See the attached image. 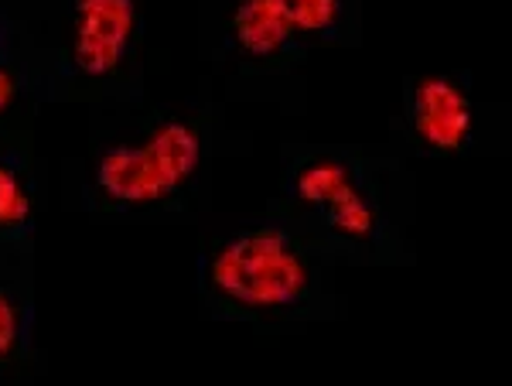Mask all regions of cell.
I'll return each mask as SVG.
<instances>
[{
    "mask_svg": "<svg viewBox=\"0 0 512 386\" xmlns=\"http://www.w3.org/2000/svg\"><path fill=\"white\" fill-rule=\"evenodd\" d=\"M315 257L291 229L246 226L205 250L202 281L219 305L243 315H287L315 294Z\"/></svg>",
    "mask_w": 512,
    "mask_h": 386,
    "instance_id": "1",
    "label": "cell"
},
{
    "mask_svg": "<svg viewBox=\"0 0 512 386\" xmlns=\"http://www.w3.org/2000/svg\"><path fill=\"white\" fill-rule=\"evenodd\" d=\"M202 161V127L192 117H158L103 147L93 168V199L106 212L158 209L195 182Z\"/></svg>",
    "mask_w": 512,
    "mask_h": 386,
    "instance_id": "2",
    "label": "cell"
},
{
    "mask_svg": "<svg viewBox=\"0 0 512 386\" xmlns=\"http://www.w3.org/2000/svg\"><path fill=\"white\" fill-rule=\"evenodd\" d=\"M287 199L352 243H376L386 216L376 182L352 154L311 151L287 171Z\"/></svg>",
    "mask_w": 512,
    "mask_h": 386,
    "instance_id": "3",
    "label": "cell"
},
{
    "mask_svg": "<svg viewBox=\"0 0 512 386\" xmlns=\"http://www.w3.org/2000/svg\"><path fill=\"white\" fill-rule=\"evenodd\" d=\"M345 21V0H236L229 41L243 62L294 59L311 41L332 38Z\"/></svg>",
    "mask_w": 512,
    "mask_h": 386,
    "instance_id": "4",
    "label": "cell"
},
{
    "mask_svg": "<svg viewBox=\"0 0 512 386\" xmlns=\"http://www.w3.org/2000/svg\"><path fill=\"white\" fill-rule=\"evenodd\" d=\"M137 0H72L69 69L82 79H110L137 38Z\"/></svg>",
    "mask_w": 512,
    "mask_h": 386,
    "instance_id": "5",
    "label": "cell"
},
{
    "mask_svg": "<svg viewBox=\"0 0 512 386\" xmlns=\"http://www.w3.org/2000/svg\"><path fill=\"white\" fill-rule=\"evenodd\" d=\"M407 127L427 154H461L475 137V103L451 76H424L407 89Z\"/></svg>",
    "mask_w": 512,
    "mask_h": 386,
    "instance_id": "6",
    "label": "cell"
},
{
    "mask_svg": "<svg viewBox=\"0 0 512 386\" xmlns=\"http://www.w3.org/2000/svg\"><path fill=\"white\" fill-rule=\"evenodd\" d=\"M35 226V188L24 161L0 144V240L28 236Z\"/></svg>",
    "mask_w": 512,
    "mask_h": 386,
    "instance_id": "7",
    "label": "cell"
},
{
    "mask_svg": "<svg viewBox=\"0 0 512 386\" xmlns=\"http://www.w3.org/2000/svg\"><path fill=\"white\" fill-rule=\"evenodd\" d=\"M31 342V308L11 287H0V373L18 363Z\"/></svg>",
    "mask_w": 512,
    "mask_h": 386,
    "instance_id": "8",
    "label": "cell"
},
{
    "mask_svg": "<svg viewBox=\"0 0 512 386\" xmlns=\"http://www.w3.org/2000/svg\"><path fill=\"white\" fill-rule=\"evenodd\" d=\"M18 100V72L11 65V48H7L4 28H0V117Z\"/></svg>",
    "mask_w": 512,
    "mask_h": 386,
    "instance_id": "9",
    "label": "cell"
}]
</instances>
